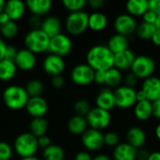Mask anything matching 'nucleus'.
Masks as SVG:
<instances>
[{
    "mask_svg": "<svg viewBox=\"0 0 160 160\" xmlns=\"http://www.w3.org/2000/svg\"><path fill=\"white\" fill-rule=\"evenodd\" d=\"M86 64L95 71H107L113 68L114 54L110 51L107 45L98 44L89 49L86 54Z\"/></svg>",
    "mask_w": 160,
    "mask_h": 160,
    "instance_id": "obj_1",
    "label": "nucleus"
},
{
    "mask_svg": "<svg viewBox=\"0 0 160 160\" xmlns=\"http://www.w3.org/2000/svg\"><path fill=\"white\" fill-rule=\"evenodd\" d=\"M3 101L5 105L10 110H21L25 108L29 96L27 95L24 87L20 85H8L3 92Z\"/></svg>",
    "mask_w": 160,
    "mask_h": 160,
    "instance_id": "obj_2",
    "label": "nucleus"
},
{
    "mask_svg": "<svg viewBox=\"0 0 160 160\" xmlns=\"http://www.w3.org/2000/svg\"><path fill=\"white\" fill-rule=\"evenodd\" d=\"M38 150V138L30 132H24L18 135L14 141V151L22 158L35 157Z\"/></svg>",
    "mask_w": 160,
    "mask_h": 160,
    "instance_id": "obj_3",
    "label": "nucleus"
},
{
    "mask_svg": "<svg viewBox=\"0 0 160 160\" xmlns=\"http://www.w3.org/2000/svg\"><path fill=\"white\" fill-rule=\"evenodd\" d=\"M50 40L51 38L42 30H30L24 37V45L27 50L38 54L49 51Z\"/></svg>",
    "mask_w": 160,
    "mask_h": 160,
    "instance_id": "obj_4",
    "label": "nucleus"
},
{
    "mask_svg": "<svg viewBox=\"0 0 160 160\" xmlns=\"http://www.w3.org/2000/svg\"><path fill=\"white\" fill-rule=\"evenodd\" d=\"M89 14L85 11L70 12L66 19V29L73 36H79L88 28Z\"/></svg>",
    "mask_w": 160,
    "mask_h": 160,
    "instance_id": "obj_5",
    "label": "nucleus"
},
{
    "mask_svg": "<svg viewBox=\"0 0 160 160\" xmlns=\"http://www.w3.org/2000/svg\"><path fill=\"white\" fill-rule=\"evenodd\" d=\"M156 70L155 60L148 55L136 56L134 63L131 67V72L138 78L145 80L153 76Z\"/></svg>",
    "mask_w": 160,
    "mask_h": 160,
    "instance_id": "obj_6",
    "label": "nucleus"
},
{
    "mask_svg": "<svg viewBox=\"0 0 160 160\" xmlns=\"http://www.w3.org/2000/svg\"><path fill=\"white\" fill-rule=\"evenodd\" d=\"M113 94L115 107L120 109H129L134 107L137 103V91L132 87H128L125 84L121 85L113 91Z\"/></svg>",
    "mask_w": 160,
    "mask_h": 160,
    "instance_id": "obj_7",
    "label": "nucleus"
},
{
    "mask_svg": "<svg viewBox=\"0 0 160 160\" xmlns=\"http://www.w3.org/2000/svg\"><path fill=\"white\" fill-rule=\"evenodd\" d=\"M86 121L88 127L93 129L102 130L109 127L112 122V115L110 112L99 109L98 107L91 109L89 113L86 115Z\"/></svg>",
    "mask_w": 160,
    "mask_h": 160,
    "instance_id": "obj_8",
    "label": "nucleus"
},
{
    "mask_svg": "<svg viewBox=\"0 0 160 160\" xmlns=\"http://www.w3.org/2000/svg\"><path fill=\"white\" fill-rule=\"evenodd\" d=\"M72 50V41L70 38L63 33L56 35L50 40L49 51L51 53L64 57L70 53Z\"/></svg>",
    "mask_w": 160,
    "mask_h": 160,
    "instance_id": "obj_9",
    "label": "nucleus"
},
{
    "mask_svg": "<svg viewBox=\"0 0 160 160\" xmlns=\"http://www.w3.org/2000/svg\"><path fill=\"white\" fill-rule=\"evenodd\" d=\"M70 77L75 84L86 86L94 82L95 70L87 64H79L72 68Z\"/></svg>",
    "mask_w": 160,
    "mask_h": 160,
    "instance_id": "obj_10",
    "label": "nucleus"
},
{
    "mask_svg": "<svg viewBox=\"0 0 160 160\" xmlns=\"http://www.w3.org/2000/svg\"><path fill=\"white\" fill-rule=\"evenodd\" d=\"M82 144L83 147L91 152L100 150L104 144V134L100 130L88 128L82 135Z\"/></svg>",
    "mask_w": 160,
    "mask_h": 160,
    "instance_id": "obj_11",
    "label": "nucleus"
},
{
    "mask_svg": "<svg viewBox=\"0 0 160 160\" xmlns=\"http://www.w3.org/2000/svg\"><path fill=\"white\" fill-rule=\"evenodd\" d=\"M113 25L116 33L123 35L125 37H128L136 33L138 27V23L135 18L128 13H123L118 15L114 20Z\"/></svg>",
    "mask_w": 160,
    "mask_h": 160,
    "instance_id": "obj_12",
    "label": "nucleus"
},
{
    "mask_svg": "<svg viewBox=\"0 0 160 160\" xmlns=\"http://www.w3.org/2000/svg\"><path fill=\"white\" fill-rule=\"evenodd\" d=\"M42 67L44 71L48 75L54 77V76H59L64 72L66 64L63 57L50 53L44 58Z\"/></svg>",
    "mask_w": 160,
    "mask_h": 160,
    "instance_id": "obj_13",
    "label": "nucleus"
},
{
    "mask_svg": "<svg viewBox=\"0 0 160 160\" xmlns=\"http://www.w3.org/2000/svg\"><path fill=\"white\" fill-rule=\"evenodd\" d=\"M14 63L17 68L22 71H29L33 69L37 63V57L34 52L27 50L26 48L18 50Z\"/></svg>",
    "mask_w": 160,
    "mask_h": 160,
    "instance_id": "obj_14",
    "label": "nucleus"
},
{
    "mask_svg": "<svg viewBox=\"0 0 160 160\" xmlns=\"http://www.w3.org/2000/svg\"><path fill=\"white\" fill-rule=\"evenodd\" d=\"M25 110L28 114L31 115L33 118L44 117V115L48 112V103L46 99L41 96L29 98L25 106Z\"/></svg>",
    "mask_w": 160,
    "mask_h": 160,
    "instance_id": "obj_15",
    "label": "nucleus"
},
{
    "mask_svg": "<svg viewBox=\"0 0 160 160\" xmlns=\"http://www.w3.org/2000/svg\"><path fill=\"white\" fill-rule=\"evenodd\" d=\"M141 90L145 94L149 101L154 102L160 99V79L152 76L143 80Z\"/></svg>",
    "mask_w": 160,
    "mask_h": 160,
    "instance_id": "obj_16",
    "label": "nucleus"
},
{
    "mask_svg": "<svg viewBox=\"0 0 160 160\" xmlns=\"http://www.w3.org/2000/svg\"><path fill=\"white\" fill-rule=\"evenodd\" d=\"M136 55L132 50H126L122 52L114 54V64L113 67L120 71H125L131 69V67L134 63Z\"/></svg>",
    "mask_w": 160,
    "mask_h": 160,
    "instance_id": "obj_17",
    "label": "nucleus"
},
{
    "mask_svg": "<svg viewBox=\"0 0 160 160\" xmlns=\"http://www.w3.org/2000/svg\"><path fill=\"white\" fill-rule=\"evenodd\" d=\"M96 105L98 108L108 112L112 110L115 107L113 91L108 87L101 89L96 98Z\"/></svg>",
    "mask_w": 160,
    "mask_h": 160,
    "instance_id": "obj_18",
    "label": "nucleus"
},
{
    "mask_svg": "<svg viewBox=\"0 0 160 160\" xmlns=\"http://www.w3.org/2000/svg\"><path fill=\"white\" fill-rule=\"evenodd\" d=\"M127 142L137 150L143 147L146 142V133L139 127H132L127 132Z\"/></svg>",
    "mask_w": 160,
    "mask_h": 160,
    "instance_id": "obj_19",
    "label": "nucleus"
},
{
    "mask_svg": "<svg viewBox=\"0 0 160 160\" xmlns=\"http://www.w3.org/2000/svg\"><path fill=\"white\" fill-rule=\"evenodd\" d=\"M25 8L26 5L24 2L20 0H9L6 2L4 11L8 14L10 21L16 22L23 16Z\"/></svg>",
    "mask_w": 160,
    "mask_h": 160,
    "instance_id": "obj_20",
    "label": "nucleus"
},
{
    "mask_svg": "<svg viewBox=\"0 0 160 160\" xmlns=\"http://www.w3.org/2000/svg\"><path fill=\"white\" fill-rule=\"evenodd\" d=\"M138 150L128 142L119 143L114 147L112 158L114 160H136Z\"/></svg>",
    "mask_w": 160,
    "mask_h": 160,
    "instance_id": "obj_21",
    "label": "nucleus"
},
{
    "mask_svg": "<svg viewBox=\"0 0 160 160\" xmlns=\"http://www.w3.org/2000/svg\"><path fill=\"white\" fill-rule=\"evenodd\" d=\"M25 5L32 15L41 18L50 12L52 4L50 0H28L25 2Z\"/></svg>",
    "mask_w": 160,
    "mask_h": 160,
    "instance_id": "obj_22",
    "label": "nucleus"
},
{
    "mask_svg": "<svg viewBox=\"0 0 160 160\" xmlns=\"http://www.w3.org/2000/svg\"><path fill=\"white\" fill-rule=\"evenodd\" d=\"M40 30L52 38L61 33V21L55 16H48L42 20Z\"/></svg>",
    "mask_w": 160,
    "mask_h": 160,
    "instance_id": "obj_23",
    "label": "nucleus"
},
{
    "mask_svg": "<svg viewBox=\"0 0 160 160\" xmlns=\"http://www.w3.org/2000/svg\"><path fill=\"white\" fill-rule=\"evenodd\" d=\"M128 45H129V40L128 37H125L117 33L112 35L110 38L108 44H107L108 48L113 54H116V53H119L128 50Z\"/></svg>",
    "mask_w": 160,
    "mask_h": 160,
    "instance_id": "obj_24",
    "label": "nucleus"
},
{
    "mask_svg": "<svg viewBox=\"0 0 160 160\" xmlns=\"http://www.w3.org/2000/svg\"><path fill=\"white\" fill-rule=\"evenodd\" d=\"M128 14L132 17H142L149 9V1L147 0H129L126 4Z\"/></svg>",
    "mask_w": 160,
    "mask_h": 160,
    "instance_id": "obj_25",
    "label": "nucleus"
},
{
    "mask_svg": "<svg viewBox=\"0 0 160 160\" xmlns=\"http://www.w3.org/2000/svg\"><path fill=\"white\" fill-rule=\"evenodd\" d=\"M108 25L107 16L100 11H94L89 14L88 19V28L95 32L103 31Z\"/></svg>",
    "mask_w": 160,
    "mask_h": 160,
    "instance_id": "obj_26",
    "label": "nucleus"
},
{
    "mask_svg": "<svg viewBox=\"0 0 160 160\" xmlns=\"http://www.w3.org/2000/svg\"><path fill=\"white\" fill-rule=\"evenodd\" d=\"M68 129L73 135H82L88 129L86 118L80 115L72 116L68 122Z\"/></svg>",
    "mask_w": 160,
    "mask_h": 160,
    "instance_id": "obj_27",
    "label": "nucleus"
},
{
    "mask_svg": "<svg viewBox=\"0 0 160 160\" xmlns=\"http://www.w3.org/2000/svg\"><path fill=\"white\" fill-rule=\"evenodd\" d=\"M134 114L138 120H148L153 116V103L149 100L137 102L134 106Z\"/></svg>",
    "mask_w": 160,
    "mask_h": 160,
    "instance_id": "obj_28",
    "label": "nucleus"
},
{
    "mask_svg": "<svg viewBox=\"0 0 160 160\" xmlns=\"http://www.w3.org/2000/svg\"><path fill=\"white\" fill-rule=\"evenodd\" d=\"M48 128H49V124L44 117L33 118L29 125V129H30L29 132L32 135H34L36 138H39L41 136L46 135Z\"/></svg>",
    "mask_w": 160,
    "mask_h": 160,
    "instance_id": "obj_29",
    "label": "nucleus"
},
{
    "mask_svg": "<svg viewBox=\"0 0 160 160\" xmlns=\"http://www.w3.org/2000/svg\"><path fill=\"white\" fill-rule=\"evenodd\" d=\"M17 69L18 68L13 61L2 59L0 61V81H10L14 78Z\"/></svg>",
    "mask_w": 160,
    "mask_h": 160,
    "instance_id": "obj_30",
    "label": "nucleus"
},
{
    "mask_svg": "<svg viewBox=\"0 0 160 160\" xmlns=\"http://www.w3.org/2000/svg\"><path fill=\"white\" fill-rule=\"evenodd\" d=\"M122 82H123V75L119 69H117L113 67L106 71L105 85H107L108 88H115L116 89L117 87L121 86Z\"/></svg>",
    "mask_w": 160,
    "mask_h": 160,
    "instance_id": "obj_31",
    "label": "nucleus"
},
{
    "mask_svg": "<svg viewBox=\"0 0 160 160\" xmlns=\"http://www.w3.org/2000/svg\"><path fill=\"white\" fill-rule=\"evenodd\" d=\"M42 158L44 160H64L65 151L56 144H52L42 152Z\"/></svg>",
    "mask_w": 160,
    "mask_h": 160,
    "instance_id": "obj_32",
    "label": "nucleus"
},
{
    "mask_svg": "<svg viewBox=\"0 0 160 160\" xmlns=\"http://www.w3.org/2000/svg\"><path fill=\"white\" fill-rule=\"evenodd\" d=\"M156 31H157V27L155 24H150L142 22L138 25L136 34L142 40H149V39L151 40Z\"/></svg>",
    "mask_w": 160,
    "mask_h": 160,
    "instance_id": "obj_33",
    "label": "nucleus"
},
{
    "mask_svg": "<svg viewBox=\"0 0 160 160\" xmlns=\"http://www.w3.org/2000/svg\"><path fill=\"white\" fill-rule=\"evenodd\" d=\"M27 95L29 98H35V97H40L44 90V85L41 81L33 79L27 82L25 87H24Z\"/></svg>",
    "mask_w": 160,
    "mask_h": 160,
    "instance_id": "obj_34",
    "label": "nucleus"
},
{
    "mask_svg": "<svg viewBox=\"0 0 160 160\" xmlns=\"http://www.w3.org/2000/svg\"><path fill=\"white\" fill-rule=\"evenodd\" d=\"M18 31H19L18 25L14 21H9L5 24L0 25L1 36L8 39L15 38L18 34Z\"/></svg>",
    "mask_w": 160,
    "mask_h": 160,
    "instance_id": "obj_35",
    "label": "nucleus"
},
{
    "mask_svg": "<svg viewBox=\"0 0 160 160\" xmlns=\"http://www.w3.org/2000/svg\"><path fill=\"white\" fill-rule=\"evenodd\" d=\"M62 4L69 12H78L83 10L87 2L85 0H63Z\"/></svg>",
    "mask_w": 160,
    "mask_h": 160,
    "instance_id": "obj_36",
    "label": "nucleus"
},
{
    "mask_svg": "<svg viewBox=\"0 0 160 160\" xmlns=\"http://www.w3.org/2000/svg\"><path fill=\"white\" fill-rule=\"evenodd\" d=\"M73 108H74V112H75L76 115H80V116H82V117H86V115L91 111V107H90L89 102L84 100V99L77 100L74 103Z\"/></svg>",
    "mask_w": 160,
    "mask_h": 160,
    "instance_id": "obj_37",
    "label": "nucleus"
},
{
    "mask_svg": "<svg viewBox=\"0 0 160 160\" xmlns=\"http://www.w3.org/2000/svg\"><path fill=\"white\" fill-rule=\"evenodd\" d=\"M120 143V138L117 133L110 131L104 134V144L110 147H116Z\"/></svg>",
    "mask_w": 160,
    "mask_h": 160,
    "instance_id": "obj_38",
    "label": "nucleus"
},
{
    "mask_svg": "<svg viewBox=\"0 0 160 160\" xmlns=\"http://www.w3.org/2000/svg\"><path fill=\"white\" fill-rule=\"evenodd\" d=\"M13 149L6 142H0V160H10Z\"/></svg>",
    "mask_w": 160,
    "mask_h": 160,
    "instance_id": "obj_39",
    "label": "nucleus"
},
{
    "mask_svg": "<svg viewBox=\"0 0 160 160\" xmlns=\"http://www.w3.org/2000/svg\"><path fill=\"white\" fill-rule=\"evenodd\" d=\"M158 14L155 13L154 11L148 9L142 16V19H143V22H146V23H150V24H156V22L158 20Z\"/></svg>",
    "mask_w": 160,
    "mask_h": 160,
    "instance_id": "obj_40",
    "label": "nucleus"
},
{
    "mask_svg": "<svg viewBox=\"0 0 160 160\" xmlns=\"http://www.w3.org/2000/svg\"><path fill=\"white\" fill-rule=\"evenodd\" d=\"M41 22H42L41 18L38 17V16H36V15H32V16L29 18V20H28V25L32 28L31 30L40 29Z\"/></svg>",
    "mask_w": 160,
    "mask_h": 160,
    "instance_id": "obj_41",
    "label": "nucleus"
},
{
    "mask_svg": "<svg viewBox=\"0 0 160 160\" xmlns=\"http://www.w3.org/2000/svg\"><path fill=\"white\" fill-rule=\"evenodd\" d=\"M138 78L132 73V72H129L126 75V77L124 78V82H125V85L128 86V87H134L137 82H138Z\"/></svg>",
    "mask_w": 160,
    "mask_h": 160,
    "instance_id": "obj_42",
    "label": "nucleus"
},
{
    "mask_svg": "<svg viewBox=\"0 0 160 160\" xmlns=\"http://www.w3.org/2000/svg\"><path fill=\"white\" fill-rule=\"evenodd\" d=\"M38 148H41V149H46L48 148L50 145H52V140L49 136L47 135H44V136H41L39 138H38Z\"/></svg>",
    "mask_w": 160,
    "mask_h": 160,
    "instance_id": "obj_43",
    "label": "nucleus"
},
{
    "mask_svg": "<svg viewBox=\"0 0 160 160\" xmlns=\"http://www.w3.org/2000/svg\"><path fill=\"white\" fill-rule=\"evenodd\" d=\"M17 52H18V50L15 47H13L11 45H8L7 47L6 53H5V58L4 59H7V60H9V61H13L14 62V59L16 57Z\"/></svg>",
    "mask_w": 160,
    "mask_h": 160,
    "instance_id": "obj_44",
    "label": "nucleus"
},
{
    "mask_svg": "<svg viewBox=\"0 0 160 160\" xmlns=\"http://www.w3.org/2000/svg\"><path fill=\"white\" fill-rule=\"evenodd\" d=\"M106 81V71L103 70H98L95 71V77H94V82L97 84H105Z\"/></svg>",
    "mask_w": 160,
    "mask_h": 160,
    "instance_id": "obj_45",
    "label": "nucleus"
},
{
    "mask_svg": "<svg viewBox=\"0 0 160 160\" xmlns=\"http://www.w3.org/2000/svg\"><path fill=\"white\" fill-rule=\"evenodd\" d=\"M64 83H65V80H64V78H63L61 75H59V76H54V77L52 78V86H53L54 88H56V89L61 88V87L64 85Z\"/></svg>",
    "mask_w": 160,
    "mask_h": 160,
    "instance_id": "obj_46",
    "label": "nucleus"
},
{
    "mask_svg": "<svg viewBox=\"0 0 160 160\" xmlns=\"http://www.w3.org/2000/svg\"><path fill=\"white\" fill-rule=\"evenodd\" d=\"M149 9L160 15V0H150L149 1Z\"/></svg>",
    "mask_w": 160,
    "mask_h": 160,
    "instance_id": "obj_47",
    "label": "nucleus"
},
{
    "mask_svg": "<svg viewBox=\"0 0 160 160\" xmlns=\"http://www.w3.org/2000/svg\"><path fill=\"white\" fill-rule=\"evenodd\" d=\"M87 4L90 6V8H92L96 11H98V9H100L104 6V1L103 0H89Z\"/></svg>",
    "mask_w": 160,
    "mask_h": 160,
    "instance_id": "obj_48",
    "label": "nucleus"
},
{
    "mask_svg": "<svg viewBox=\"0 0 160 160\" xmlns=\"http://www.w3.org/2000/svg\"><path fill=\"white\" fill-rule=\"evenodd\" d=\"M74 160H93V158L90 155V153L86 151H82V152H79L75 156Z\"/></svg>",
    "mask_w": 160,
    "mask_h": 160,
    "instance_id": "obj_49",
    "label": "nucleus"
},
{
    "mask_svg": "<svg viewBox=\"0 0 160 160\" xmlns=\"http://www.w3.org/2000/svg\"><path fill=\"white\" fill-rule=\"evenodd\" d=\"M153 103V116L160 120V99L156 100Z\"/></svg>",
    "mask_w": 160,
    "mask_h": 160,
    "instance_id": "obj_50",
    "label": "nucleus"
},
{
    "mask_svg": "<svg viewBox=\"0 0 160 160\" xmlns=\"http://www.w3.org/2000/svg\"><path fill=\"white\" fill-rule=\"evenodd\" d=\"M149 155L150 153L146 150V149H143V148H141L138 150V153H137V159L138 160H147L149 158Z\"/></svg>",
    "mask_w": 160,
    "mask_h": 160,
    "instance_id": "obj_51",
    "label": "nucleus"
},
{
    "mask_svg": "<svg viewBox=\"0 0 160 160\" xmlns=\"http://www.w3.org/2000/svg\"><path fill=\"white\" fill-rule=\"evenodd\" d=\"M7 47H8V45L6 44V42L0 38V61L5 58V53H6Z\"/></svg>",
    "mask_w": 160,
    "mask_h": 160,
    "instance_id": "obj_52",
    "label": "nucleus"
},
{
    "mask_svg": "<svg viewBox=\"0 0 160 160\" xmlns=\"http://www.w3.org/2000/svg\"><path fill=\"white\" fill-rule=\"evenodd\" d=\"M151 40H152V42H153L156 46L160 47V30L157 29V31H156L155 34L153 35Z\"/></svg>",
    "mask_w": 160,
    "mask_h": 160,
    "instance_id": "obj_53",
    "label": "nucleus"
},
{
    "mask_svg": "<svg viewBox=\"0 0 160 160\" xmlns=\"http://www.w3.org/2000/svg\"><path fill=\"white\" fill-rule=\"evenodd\" d=\"M136 98H137V102H142V101L148 100L147 98H146V96H145V94H144L142 90H140V91L137 92V94H136Z\"/></svg>",
    "mask_w": 160,
    "mask_h": 160,
    "instance_id": "obj_54",
    "label": "nucleus"
},
{
    "mask_svg": "<svg viewBox=\"0 0 160 160\" xmlns=\"http://www.w3.org/2000/svg\"><path fill=\"white\" fill-rule=\"evenodd\" d=\"M9 21H10V19H9V17L8 16V14L5 11L0 13V25L5 24V23H7Z\"/></svg>",
    "mask_w": 160,
    "mask_h": 160,
    "instance_id": "obj_55",
    "label": "nucleus"
},
{
    "mask_svg": "<svg viewBox=\"0 0 160 160\" xmlns=\"http://www.w3.org/2000/svg\"><path fill=\"white\" fill-rule=\"evenodd\" d=\"M147 160H160V152L156 151V152L150 153L149 158Z\"/></svg>",
    "mask_w": 160,
    "mask_h": 160,
    "instance_id": "obj_56",
    "label": "nucleus"
},
{
    "mask_svg": "<svg viewBox=\"0 0 160 160\" xmlns=\"http://www.w3.org/2000/svg\"><path fill=\"white\" fill-rule=\"evenodd\" d=\"M93 160H112L111 158L105 154H99V155H97L96 157L93 158Z\"/></svg>",
    "mask_w": 160,
    "mask_h": 160,
    "instance_id": "obj_57",
    "label": "nucleus"
},
{
    "mask_svg": "<svg viewBox=\"0 0 160 160\" xmlns=\"http://www.w3.org/2000/svg\"><path fill=\"white\" fill-rule=\"evenodd\" d=\"M155 134H156V137L160 141V124H158L155 129Z\"/></svg>",
    "mask_w": 160,
    "mask_h": 160,
    "instance_id": "obj_58",
    "label": "nucleus"
},
{
    "mask_svg": "<svg viewBox=\"0 0 160 160\" xmlns=\"http://www.w3.org/2000/svg\"><path fill=\"white\" fill-rule=\"evenodd\" d=\"M5 4H6V2H5V1H3V0H0V13L4 11Z\"/></svg>",
    "mask_w": 160,
    "mask_h": 160,
    "instance_id": "obj_59",
    "label": "nucleus"
},
{
    "mask_svg": "<svg viewBox=\"0 0 160 160\" xmlns=\"http://www.w3.org/2000/svg\"><path fill=\"white\" fill-rule=\"evenodd\" d=\"M156 27H157V29H158L160 30V15L158 16V20H157V22H156Z\"/></svg>",
    "mask_w": 160,
    "mask_h": 160,
    "instance_id": "obj_60",
    "label": "nucleus"
},
{
    "mask_svg": "<svg viewBox=\"0 0 160 160\" xmlns=\"http://www.w3.org/2000/svg\"><path fill=\"white\" fill-rule=\"evenodd\" d=\"M21 160H39L36 157H30V158H21Z\"/></svg>",
    "mask_w": 160,
    "mask_h": 160,
    "instance_id": "obj_61",
    "label": "nucleus"
}]
</instances>
